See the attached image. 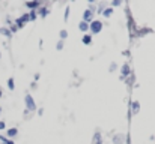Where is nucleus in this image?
I'll list each match as a JSON object with an SVG mask.
<instances>
[{
  "label": "nucleus",
  "instance_id": "obj_1",
  "mask_svg": "<svg viewBox=\"0 0 155 144\" xmlns=\"http://www.w3.org/2000/svg\"><path fill=\"white\" fill-rule=\"evenodd\" d=\"M89 29H90V30H92L94 33H99V32L102 30V24H101L99 21H94L92 24H90V26H89Z\"/></svg>",
  "mask_w": 155,
  "mask_h": 144
},
{
  "label": "nucleus",
  "instance_id": "obj_2",
  "mask_svg": "<svg viewBox=\"0 0 155 144\" xmlns=\"http://www.w3.org/2000/svg\"><path fill=\"white\" fill-rule=\"evenodd\" d=\"M26 105H27V110H30V111H33L36 108V105H35V102H33L30 95H26Z\"/></svg>",
  "mask_w": 155,
  "mask_h": 144
},
{
  "label": "nucleus",
  "instance_id": "obj_3",
  "mask_svg": "<svg viewBox=\"0 0 155 144\" xmlns=\"http://www.w3.org/2000/svg\"><path fill=\"white\" fill-rule=\"evenodd\" d=\"M26 6H27V8H32V9H35V8H38V6H39V2H27V3H26Z\"/></svg>",
  "mask_w": 155,
  "mask_h": 144
},
{
  "label": "nucleus",
  "instance_id": "obj_4",
  "mask_svg": "<svg viewBox=\"0 0 155 144\" xmlns=\"http://www.w3.org/2000/svg\"><path fill=\"white\" fill-rule=\"evenodd\" d=\"M17 132H18L17 128H11V129L8 131V137H15V135H17Z\"/></svg>",
  "mask_w": 155,
  "mask_h": 144
},
{
  "label": "nucleus",
  "instance_id": "obj_5",
  "mask_svg": "<svg viewBox=\"0 0 155 144\" xmlns=\"http://www.w3.org/2000/svg\"><path fill=\"white\" fill-rule=\"evenodd\" d=\"M92 11H86L84 12V21H89V20H92Z\"/></svg>",
  "mask_w": 155,
  "mask_h": 144
},
{
  "label": "nucleus",
  "instance_id": "obj_6",
  "mask_svg": "<svg viewBox=\"0 0 155 144\" xmlns=\"http://www.w3.org/2000/svg\"><path fill=\"white\" fill-rule=\"evenodd\" d=\"M94 144H101V135H99V132H96L94 135Z\"/></svg>",
  "mask_w": 155,
  "mask_h": 144
},
{
  "label": "nucleus",
  "instance_id": "obj_7",
  "mask_svg": "<svg viewBox=\"0 0 155 144\" xmlns=\"http://www.w3.org/2000/svg\"><path fill=\"white\" fill-rule=\"evenodd\" d=\"M79 29H80V30H83V32H86V30L89 29V26H87V23H86V21H83V23H80Z\"/></svg>",
  "mask_w": 155,
  "mask_h": 144
},
{
  "label": "nucleus",
  "instance_id": "obj_8",
  "mask_svg": "<svg viewBox=\"0 0 155 144\" xmlns=\"http://www.w3.org/2000/svg\"><path fill=\"white\" fill-rule=\"evenodd\" d=\"M139 108H140V105H139L137 102H134V104H133V113L137 114V113H139Z\"/></svg>",
  "mask_w": 155,
  "mask_h": 144
},
{
  "label": "nucleus",
  "instance_id": "obj_9",
  "mask_svg": "<svg viewBox=\"0 0 155 144\" xmlns=\"http://www.w3.org/2000/svg\"><path fill=\"white\" fill-rule=\"evenodd\" d=\"M90 41H92V38H90L89 35H86V36L83 38V44H86V45H87V44H90Z\"/></svg>",
  "mask_w": 155,
  "mask_h": 144
},
{
  "label": "nucleus",
  "instance_id": "obj_10",
  "mask_svg": "<svg viewBox=\"0 0 155 144\" xmlns=\"http://www.w3.org/2000/svg\"><path fill=\"white\" fill-rule=\"evenodd\" d=\"M8 87L11 90H14V78H9V80H8Z\"/></svg>",
  "mask_w": 155,
  "mask_h": 144
},
{
  "label": "nucleus",
  "instance_id": "obj_11",
  "mask_svg": "<svg viewBox=\"0 0 155 144\" xmlns=\"http://www.w3.org/2000/svg\"><path fill=\"white\" fill-rule=\"evenodd\" d=\"M128 71H130V68H128V65H125V66L122 68V75H128V74H130Z\"/></svg>",
  "mask_w": 155,
  "mask_h": 144
},
{
  "label": "nucleus",
  "instance_id": "obj_12",
  "mask_svg": "<svg viewBox=\"0 0 155 144\" xmlns=\"http://www.w3.org/2000/svg\"><path fill=\"white\" fill-rule=\"evenodd\" d=\"M0 140L3 141V144H14V141H11V140H6V138H5V137H2V135H0Z\"/></svg>",
  "mask_w": 155,
  "mask_h": 144
},
{
  "label": "nucleus",
  "instance_id": "obj_13",
  "mask_svg": "<svg viewBox=\"0 0 155 144\" xmlns=\"http://www.w3.org/2000/svg\"><path fill=\"white\" fill-rule=\"evenodd\" d=\"M39 14H41L42 17H47V15H48V9H44V8L39 9Z\"/></svg>",
  "mask_w": 155,
  "mask_h": 144
},
{
  "label": "nucleus",
  "instance_id": "obj_14",
  "mask_svg": "<svg viewBox=\"0 0 155 144\" xmlns=\"http://www.w3.org/2000/svg\"><path fill=\"white\" fill-rule=\"evenodd\" d=\"M20 20H21L23 23H27V21L30 20V18H29V14H24V15H23V17H21Z\"/></svg>",
  "mask_w": 155,
  "mask_h": 144
},
{
  "label": "nucleus",
  "instance_id": "obj_15",
  "mask_svg": "<svg viewBox=\"0 0 155 144\" xmlns=\"http://www.w3.org/2000/svg\"><path fill=\"white\" fill-rule=\"evenodd\" d=\"M111 12H113L111 9H106L104 12H102V15H104V17H110V15H111Z\"/></svg>",
  "mask_w": 155,
  "mask_h": 144
},
{
  "label": "nucleus",
  "instance_id": "obj_16",
  "mask_svg": "<svg viewBox=\"0 0 155 144\" xmlns=\"http://www.w3.org/2000/svg\"><path fill=\"white\" fill-rule=\"evenodd\" d=\"M122 140H124V137H122V135H119V137H114V138H113V141H114V143H121Z\"/></svg>",
  "mask_w": 155,
  "mask_h": 144
},
{
  "label": "nucleus",
  "instance_id": "obj_17",
  "mask_svg": "<svg viewBox=\"0 0 155 144\" xmlns=\"http://www.w3.org/2000/svg\"><path fill=\"white\" fill-rule=\"evenodd\" d=\"M0 32H2L3 35H6V36H11V32L8 29H0Z\"/></svg>",
  "mask_w": 155,
  "mask_h": 144
},
{
  "label": "nucleus",
  "instance_id": "obj_18",
  "mask_svg": "<svg viewBox=\"0 0 155 144\" xmlns=\"http://www.w3.org/2000/svg\"><path fill=\"white\" fill-rule=\"evenodd\" d=\"M29 18H30V20H35V18H36V12H35V11H32L30 14H29Z\"/></svg>",
  "mask_w": 155,
  "mask_h": 144
},
{
  "label": "nucleus",
  "instance_id": "obj_19",
  "mask_svg": "<svg viewBox=\"0 0 155 144\" xmlns=\"http://www.w3.org/2000/svg\"><path fill=\"white\" fill-rule=\"evenodd\" d=\"M15 23H17V29H18V27H23V26H24V23H23V21H21L20 18H18V20H17Z\"/></svg>",
  "mask_w": 155,
  "mask_h": 144
},
{
  "label": "nucleus",
  "instance_id": "obj_20",
  "mask_svg": "<svg viewBox=\"0 0 155 144\" xmlns=\"http://www.w3.org/2000/svg\"><path fill=\"white\" fill-rule=\"evenodd\" d=\"M66 35H68V33H66L65 30H62V32H60V38H62V39H65V38H66Z\"/></svg>",
  "mask_w": 155,
  "mask_h": 144
},
{
  "label": "nucleus",
  "instance_id": "obj_21",
  "mask_svg": "<svg viewBox=\"0 0 155 144\" xmlns=\"http://www.w3.org/2000/svg\"><path fill=\"white\" fill-rule=\"evenodd\" d=\"M5 126H6V125H5V122H2V120H0V131H2V129H5Z\"/></svg>",
  "mask_w": 155,
  "mask_h": 144
},
{
  "label": "nucleus",
  "instance_id": "obj_22",
  "mask_svg": "<svg viewBox=\"0 0 155 144\" xmlns=\"http://www.w3.org/2000/svg\"><path fill=\"white\" fill-rule=\"evenodd\" d=\"M119 5H121L119 0H114V2H113V6H119Z\"/></svg>",
  "mask_w": 155,
  "mask_h": 144
},
{
  "label": "nucleus",
  "instance_id": "obj_23",
  "mask_svg": "<svg viewBox=\"0 0 155 144\" xmlns=\"http://www.w3.org/2000/svg\"><path fill=\"white\" fill-rule=\"evenodd\" d=\"M62 45H63V44H62V42H59V44H57V50H62Z\"/></svg>",
  "mask_w": 155,
  "mask_h": 144
},
{
  "label": "nucleus",
  "instance_id": "obj_24",
  "mask_svg": "<svg viewBox=\"0 0 155 144\" xmlns=\"http://www.w3.org/2000/svg\"><path fill=\"white\" fill-rule=\"evenodd\" d=\"M0 98H2V89H0Z\"/></svg>",
  "mask_w": 155,
  "mask_h": 144
}]
</instances>
